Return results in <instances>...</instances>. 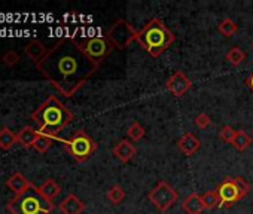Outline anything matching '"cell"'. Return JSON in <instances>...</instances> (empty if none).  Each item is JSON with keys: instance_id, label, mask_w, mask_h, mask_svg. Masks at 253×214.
<instances>
[{"instance_id": "cell-1", "label": "cell", "mask_w": 253, "mask_h": 214, "mask_svg": "<svg viewBox=\"0 0 253 214\" xmlns=\"http://www.w3.org/2000/svg\"><path fill=\"white\" fill-rule=\"evenodd\" d=\"M46 80L64 97L75 95L98 70V64L89 60L70 37L58 40L36 64Z\"/></svg>"}, {"instance_id": "cell-2", "label": "cell", "mask_w": 253, "mask_h": 214, "mask_svg": "<svg viewBox=\"0 0 253 214\" xmlns=\"http://www.w3.org/2000/svg\"><path fill=\"white\" fill-rule=\"evenodd\" d=\"M32 119L38 124V131L41 134L57 139V136L72 122L73 115L57 97L51 95L33 112Z\"/></svg>"}, {"instance_id": "cell-3", "label": "cell", "mask_w": 253, "mask_h": 214, "mask_svg": "<svg viewBox=\"0 0 253 214\" xmlns=\"http://www.w3.org/2000/svg\"><path fill=\"white\" fill-rule=\"evenodd\" d=\"M174 40L176 36L160 18L149 20L137 32V37H136V42L152 57H160L164 51H167L174 43Z\"/></svg>"}, {"instance_id": "cell-4", "label": "cell", "mask_w": 253, "mask_h": 214, "mask_svg": "<svg viewBox=\"0 0 253 214\" xmlns=\"http://www.w3.org/2000/svg\"><path fill=\"white\" fill-rule=\"evenodd\" d=\"M8 210L11 214H51L54 202L43 198L39 187L32 184L24 193L15 195L8 202Z\"/></svg>"}, {"instance_id": "cell-5", "label": "cell", "mask_w": 253, "mask_h": 214, "mask_svg": "<svg viewBox=\"0 0 253 214\" xmlns=\"http://www.w3.org/2000/svg\"><path fill=\"white\" fill-rule=\"evenodd\" d=\"M214 190L219 196V207L231 208L249 193L250 186L243 177H225Z\"/></svg>"}, {"instance_id": "cell-6", "label": "cell", "mask_w": 253, "mask_h": 214, "mask_svg": "<svg viewBox=\"0 0 253 214\" xmlns=\"http://www.w3.org/2000/svg\"><path fill=\"white\" fill-rule=\"evenodd\" d=\"M63 144H64V149L78 162L88 161L98 149V144L84 130H78L70 139L63 140Z\"/></svg>"}, {"instance_id": "cell-7", "label": "cell", "mask_w": 253, "mask_h": 214, "mask_svg": "<svg viewBox=\"0 0 253 214\" xmlns=\"http://www.w3.org/2000/svg\"><path fill=\"white\" fill-rule=\"evenodd\" d=\"M148 199L152 202V205L157 210H160L161 213H166L169 208H171L177 202L179 195H177V190L170 183H167L166 180H160L157 186L149 190Z\"/></svg>"}, {"instance_id": "cell-8", "label": "cell", "mask_w": 253, "mask_h": 214, "mask_svg": "<svg viewBox=\"0 0 253 214\" xmlns=\"http://www.w3.org/2000/svg\"><path fill=\"white\" fill-rule=\"evenodd\" d=\"M106 37L116 49H125L137 37V30L125 20H116L106 33Z\"/></svg>"}, {"instance_id": "cell-9", "label": "cell", "mask_w": 253, "mask_h": 214, "mask_svg": "<svg viewBox=\"0 0 253 214\" xmlns=\"http://www.w3.org/2000/svg\"><path fill=\"white\" fill-rule=\"evenodd\" d=\"M76 42L79 48L84 51V54L97 64H100V61H103L113 49V45L109 42L106 36H94Z\"/></svg>"}, {"instance_id": "cell-10", "label": "cell", "mask_w": 253, "mask_h": 214, "mask_svg": "<svg viewBox=\"0 0 253 214\" xmlns=\"http://www.w3.org/2000/svg\"><path fill=\"white\" fill-rule=\"evenodd\" d=\"M191 86H192V82L183 71H174L166 82V88L174 97H183L189 91Z\"/></svg>"}, {"instance_id": "cell-11", "label": "cell", "mask_w": 253, "mask_h": 214, "mask_svg": "<svg viewBox=\"0 0 253 214\" xmlns=\"http://www.w3.org/2000/svg\"><path fill=\"white\" fill-rule=\"evenodd\" d=\"M112 155L121 161L122 164H126V162H130L136 155H137V149L136 146L133 144L131 140L128 139H122L119 140L113 147H112Z\"/></svg>"}, {"instance_id": "cell-12", "label": "cell", "mask_w": 253, "mask_h": 214, "mask_svg": "<svg viewBox=\"0 0 253 214\" xmlns=\"http://www.w3.org/2000/svg\"><path fill=\"white\" fill-rule=\"evenodd\" d=\"M177 149L185 155V156H192L194 153L198 152V149L201 147V142L200 139L192 134V133H186L183 134L179 140H177Z\"/></svg>"}, {"instance_id": "cell-13", "label": "cell", "mask_w": 253, "mask_h": 214, "mask_svg": "<svg viewBox=\"0 0 253 214\" xmlns=\"http://www.w3.org/2000/svg\"><path fill=\"white\" fill-rule=\"evenodd\" d=\"M58 208L63 214H82L85 211V202L81 201L75 193H69L58 204Z\"/></svg>"}, {"instance_id": "cell-14", "label": "cell", "mask_w": 253, "mask_h": 214, "mask_svg": "<svg viewBox=\"0 0 253 214\" xmlns=\"http://www.w3.org/2000/svg\"><path fill=\"white\" fill-rule=\"evenodd\" d=\"M182 208L186 211V214H203L206 207H204V202H203V198L194 192L191 195H188L183 202H182Z\"/></svg>"}, {"instance_id": "cell-15", "label": "cell", "mask_w": 253, "mask_h": 214, "mask_svg": "<svg viewBox=\"0 0 253 214\" xmlns=\"http://www.w3.org/2000/svg\"><path fill=\"white\" fill-rule=\"evenodd\" d=\"M6 184H8V187H9L15 195H21V193H24L33 183L29 181L21 173H14V174L8 178Z\"/></svg>"}, {"instance_id": "cell-16", "label": "cell", "mask_w": 253, "mask_h": 214, "mask_svg": "<svg viewBox=\"0 0 253 214\" xmlns=\"http://www.w3.org/2000/svg\"><path fill=\"white\" fill-rule=\"evenodd\" d=\"M39 131L32 128V127H24L18 134H17V139H18V143L23 146V147H27V149H32L36 143V140L39 139Z\"/></svg>"}, {"instance_id": "cell-17", "label": "cell", "mask_w": 253, "mask_h": 214, "mask_svg": "<svg viewBox=\"0 0 253 214\" xmlns=\"http://www.w3.org/2000/svg\"><path fill=\"white\" fill-rule=\"evenodd\" d=\"M48 48L42 43V42H39V40H33V42H30L27 46H26V55L30 58V60H33L36 64L48 54Z\"/></svg>"}, {"instance_id": "cell-18", "label": "cell", "mask_w": 253, "mask_h": 214, "mask_svg": "<svg viewBox=\"0 0 253 214\" xmlns=\"http://www.w3.org/2000/svg\"><path fill=\"white\" fill-rule=\"evenodd\" d=\"M39 192L42 193L43 198H46L48 201L54 202V199L61 193V187L55 183V180L48 178L46 181H43V183L39 186Z\"/></svg>"}, {"instance_id": "cell-19", "label": "cell", "mask_w": 253, "mask_h": 214, "mask_svg": "<svg viewBox=\"0 0 253 214\" xmlns=\"http://www.w3.org/2000/svg\"><path fill=\"white\" fill-rule=\"evenodd\" d=\"M15 143H18V139L14 131H11L9 128L0 130V149L9 150Z\"/></svg>"}, {"instance_id": "cell-20", "label": "cell", "mask_w": 253, "mask_h": 214, "mask_svg": "<svg viewBox=\"0 0 253 214\" xmlns=\"http://www.w3.org/2000/svg\"><path fill=\"white\" fill-rule=\"evenodd\" d=\"M225 60H226L231 66L237 67V66H240V64L244 63V60H246V52H244L241 48H238V46H232V48L225 54Z\"/></svg>"}, {"instance_id": "cell-21", "label": "cell", "mask_w": 253, "mask_h": 214, "mask_svg": "<svg viewBox=\"0 0 253 214\" xmlns=\"http://www.w3.org/2000/svg\"><path fill=\"white\" fill-rule=\"evenodd\" d=\"M250 143H252V140H250L249 134L246 131H243V130H238L235 137H234V142L231 143V146L234 149H237L238 152H244L250 146Z\"/></svg>"}, {"instance_id": "cell-22", "label": "cell", "mask_w": 253, "mask_h": 214, "mask_svg": "<svg viewBox=\"0 0 253 214\" xmlns=\"http://www.w3.org/2000/svg\"><path fill=\"white\" fill-rule=\"evenodd\" d=\"M217 30L220 35H223L225 37H232L237 30H238V26L234 20L231 18H223L219 24H217Z\"/></svg>"}, {"instance_id": "cell-23", "label": "cell", "mask_w": 253, "mask_h": 214, "mask_svg": "<svg viewBox=\"0 0 253 214\" xmlns=\"http://www.w3.org/2000/svg\"><path fill=\"white\" fill-rule=\"evenodd\" d=\"M106 198H107V201H109L112 205H118V204H121V202L125 199V190H124L122 186L113 184V186L107 190Z\"/></svg>"}, {"instance_id": "cell-24", "label": "cell", "mask_w": 253, "mask_h": 214, "mask_svg": "<svg viewBox=\"0 0 253 214\" xmlns=\"http://www.w3.org/2000/svg\"><path fill=\"white\" fill-rule=\"evenodd\" d=\"M145 136H146V131L139 122H133L128 127V130H126V137L131 142H140Z\"/></svg>"}, {"instance_id": "cell-25", "label": "cell", "mask_w": 253, "mask_h": 214, "mask_svg": "<svg viewBox=\"0 0 253 214\" xmlns=\"http://www.w3.org/2000/svg\"><path fill=\"white\" fill-rule=\"evenodd\" d=\"M39 134H41V133H39ZM54 140H55V139H52V137H48V136L41 134V136H39V139L36 140V143H35L33 149H35V150H38L39 153H45V152L52 146Z\"/></svg>"}, {"instance_id": "cell-26", "label": "cell", "mask_w": 253, "mask_h": 214, "mask_svg": "<svg viewBox=\"0 0 253 214\" xmlns=\"http://www.w3.org/2000/svg\"><path fill=\"white\" fill-rule=\"evenodd\" d=\"M201 198H203V202H204L206 210H213V208L219 207V196H217V192L216 190H209Z\"/></svg>"}, {"instance_id": "cell-27", "label": "cell", "mask_w": 253, "mask_h": 214, "mask_svg": "<svg viewBox=\"0 0 253 214\" xmlns=\"http://www.w3.org/2000/svg\"><path fill=\"white\" fill-rule=\"evenodd\" d=\"M235 134H237V131H235L232 127H229V125H223V127L220 128L219 137H220V140H222L223 143H228V144H231V143L234 142V137H235Z\"/></svg>"}, {"instance_id": "cell-28", "label": "cell", "mask_w": 253, "mask_h": 214, "mask_svg": "<svg viewBox=\"0 0 253 214\" xmlns=\"http://www.w3.org/2000/svg\"><path fill=\"white\" fill-rule=\"evenodd\" d=\"M194 124H195V127H197V128H200V130H206L207 127H210V124H211V118H210L207 113H198V115L195 116V119H194Z\"/></svg>"}, {"instance_id": "cell-29", "label": "cell", "mask_w": 253, "mask_h": 214, "mask_svg": "<svg viewBox=\"0 0 253 214\" xmlns=\"http://www.w3.org/2000/svg\"><path fill=\"white\" fill-rule=\"evenodd\" d=\"M2 61H3V64H5V66H8V67H14V66H17V64H18L20 57H18V54H17L15 51H8V52L2 57Z\"/></svg>"}, {"instance_id": "cell-30", "label": "cell", "mask_w": 253, "mask_h": 214, "mask_svg": "<svg viewBox=\"0 0 253 214\" xmlns=\"http://www.w3.org/2000/svg\"><path fill=\"white\" fill-rule=\"evenodd\" d=\"M246 85H247V88H249V89H252V91H253V71H252V73L249 74V77L246 79Z\"/></svg>"}]
</instances>
